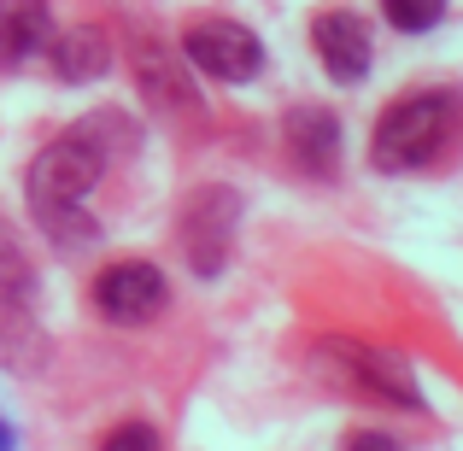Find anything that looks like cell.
Wrapping results in <instances>:
<instances>
[{
    "label": "cell",
    "mask_w": 463,
    "mask_h": 451,
    "mask_svg": "<svg viewBox=\"0 0 463 451\" xmlns=\"http://www.w3.org/2000/svg\"><path fill=\"white\" fill-rule=\"evenodd\" d=\"M35 287V264H30V252H24V240H18V229L0 217V294H12V299H24Z\"/></svg>",
    "instance_id": "cell-13"
},
{
    "label": "cell",
    "mask_w": 463,
    "mask_h": 451,
    "mask_svg": "<svg viewBox=\"0 0 463 451\" xmlns=\"http://www.w3.org/2000/svg\"><path fill=\"white\" fill-rule=\"evenodd\" d=\"M0 363H6V370H42L47 363L42 323H35V316L24 311V299H12V294H0Z\"/></svg>",
    "instance_id": "cell-12"
},
{
    "label": "cell",
    "mask_w": 463,
    "mask_h": 451,
    "mask_svg": "<svg viewBox=\"0 0 463 451\" xmlns=\"http://www.w3.org/2000/svg\"><path fill=\"white\" fill-rule=\"evenodd\" d=\"M288 147H294V158L306 170H335L340 158V117L328 112V106H294L288 112Z\"/></svg>",
    "instance_id": "cell-9"
},
{
    "label": "cell",
    "mask_w": 463,
    "mask_h": 451,
    "mask_svg": "<svg viewBox=\"0 0 463 451\" xmlns=\"http://www.w3.org/2000/svg\"><path fill=\"white\" fill-rule=\"evenodd\" d=\"M382 18L405 35H429L446 18V0H382Z\"/></svg>",
    "instance_id": "cell-14"
},
{
    "label": "cell",
    "mask_w": 463,
    "mask_h": 451,
    "mask_svg": "<svg viewBox=\"0 0 463 451\" xmlns=\"http://www.w3.org/2000/svg\"><path fill=\"white\" fill-rule=\"evenodd\" d=\"M106 65H112V42H106V30L77 23V30L53 35V77L59 82H94V77H106Z\"/></svg>",
    "instance_id": "cell-10"
},
{
    "label": "cell",
    "mask_w": 463,
    "mask_h": 451,
    "mask_svg": "<svg viewBox=\"0 0 463 451\" xmlns=\"http://www.w3.org/2000/svg\"><path fill=\"white\" fill-rule=\"evenodd\" d=\"M311 47H317V59H323V70L335 82H358L364 70H370V59H375L370 23H364L358 12H346V6L317 12L311 18Z\"/></svg>",
    "instance_id": "cell-6"
},
{
    "label": "cell",
    "mask_w": 463,
    "mask_h": 451,
    "mask_svg": "<svg viewBox=\"0 0 463 451\" xmlns=\"http://www.w3.org/2000/svg\"><path fill=\"white\" fill-rule=\"evenodd\" d=\"M241 193L235 188H200L182 205V252H188L194 276H217L229 264V240H235Z\"/></svg>",
    "instance_id": "cell-3"
},
{
    "label": "cell",
    "mask_w": 463,
    "mask_h": 451,
    "mask_svg": "<svg viewBox=\"0 0 463 451\" xmlns=\"http://www.w3.org/2000/svg\"><path fill=\"white\" fill-rule=\"evenodd\" d=\"M346 451H405V446H399L393 434H352Z\"/></svg>",
    "instance_id": "cell-16"
},
{
    "label": "cell",
    "mask_w": 463,
    "mask_h": 451,
    "mask_svg": "<svg viewBox=\"0 0 463 451\" xmlns=\"http://www.w3.org/2000/svg\"><path fill=\"white\" fill-rule=\"evenodd\" d=\"M182 53H188L205 77H217V82H252L264 70L259 35H252L247 23H235V18H205V23H194V30L182 35Z\"/></svg>",
    "instance_id": "cell-5"
},
{
    "label": "cell",
    "mask_w": 463,
    "mask_h": 451,
    "mask_svg": "<svg viewBox=\"0 0 463 451\" xmlns=\"http://www.w3.org/2000/svg\"><path fill=\"white\" fill-rule=\"evenodd\" d=\"M0 451H18V428H12L6 410H0Z\"/></svg>",
    "instance_id": "cell-17"
},
{
    "label": "cell",
    "mask_w": 463,
    "mask_h": 451,
    "mask_svg": "<svg viewBox=\"0 0 463 451\" xmlns=\"http://www.w3.org/2000/svg\"><path fill=\"white\" fill-rule=\"evenodd\" d=\"M328 352H340V363L352 370V381L370 387V393L393 399L405 410H422V387L411 375V363L399 352H375V346H352V340H328Z\"/></svg>",
    "instance_id": "cell-7"
},
{
    "label": "cell",
    "mask_w": 463,
    "mask_h": 451,
    "mask_svg": "<svg viewBox=\"0 0 463 451\" xmlns=\"http://www.w3.org/2000/svg\"><path fill=\"white\" fill-rule=\"evenodd\" d=\"M100 451H165V446H158V434L147 422H124V428H112L100 440Z\"/></svg>",
    "instance_id": "cell-15"
},
{
    "label": "cell",
    "mask_w": 463,
    "mask_h": 451,
    "mask_svg": "<svg viewBox=\"0 0 463 451\" xmlns=\"http://www.w3.org/2000/svg\"><path fill=\"white\" fill-rule=\"evenodd\" d=\"M170 299V282L165 270L147 258H124V264H106L100 282H94V305H100L106 323H124V328H141L165 311Z\"/></svg>",
    "instance_id": "cell-4"
},
{
    "label": "cell",
    "mask_w": 463,
    "mask_h": 451,
    "mask_svg": "<svg viewBox=\"0 0 463 451\" xmlns=\"http://www.w3.org/2000/svg\"><path fill=\"white\" fill-rule=\"evenodd\" d=\"M458 141H463V100L446 89H422V94H405V100H393L382 112L370 158L387 176H411V170L446 164L458 153Z\"/></svg>",
    "instance_id": "cell-2"
},
{
    "label": "cell",
    "mask_w": 463,
    "mask_h": 451,
    "mask_svg": "<svg viewBox=\"0 0 463 451\" xmlns=\"http://www.w3.org/2000/svg\"><path fill=\"white\" fill-rule=\"evenodd\" d=\"M47 42V0H0V70H18Z\"/></svg>",
    "instance_id": "cell-11"
},
{
    "label": "cell",
    "mask_w": 463,
    "mask_h": 451,
    "mask_svg": "<svg viewBox=\"0 0 463 451\" xmlns=\"http://www.w3.org/2000/svg\"><path fill=\"white\" fill-rule=\"evenodd\" d=\"M136 77H141V94L158 106V112H194V82L182 77V65H176V53L170 47H158V42H141L136 47Z\"/></svg>",
    "instance_id": "cell-8"
},
{
    "label": "cell",
    "mask_w": 463,
    "mask_h": 451,
    "mask_svg": "<svg viewBox=\"0 0 463 451\" xmlns=\"http://www.w3.org/2000/svg\"><path fill=\"white\" fill-rule=\"evenodd\" d=\"M100 170L106 158L89 136H59L35 153L30 176H24V200H30V217L47 240H59V247H94L100 240V223L82 211Z\"/></svg>",
    "instance_id": "cell-1"
}]
</instances>
